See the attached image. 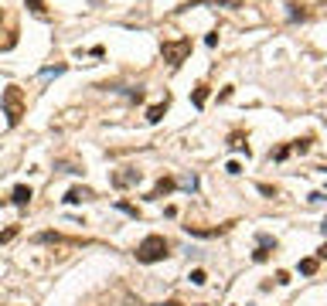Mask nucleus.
Listing matches in <instances>:
<instances>
[{"mask_svg": "<svg viewBox=\"0 0 327 306\" xmlns=\"http://www.w3.org/2000/svg\"><path fill=\"white\" fill-rule=\"evenodd\" d=\"M170 255V242L164 235H147L140 245H136V262H160Z\"/></svg>", "mask_w": 327, "mask_h": 306, "instance_id": "f257e3e1", "label": "nucleus"}, {"mask_svg": "<svg viewBox=\"0 0 327 306\" xmlns=\"http://www.w3.org/2000/svg\"><path fill=\"white\" fill-rule=\"evenodd\" d=\"M0 106H4V113H7V123L11 126H17L24 119V92H21V85H7L4 89V95H0Z\"/></svg>", "mask_w": 327, "mask_h": 306, "instance_id": "f03ea898", "label": "nucleus"}, {"mask_svg": "<svg viewBox=\"0 0 327 306\" xmlns=\"http://www.w3.org/2000/svg\"><path fill=\"white\" fill-rule=\"evenodd\" d=\"M160 55H164V61H167L170 68H177L184 58L191 55V38H177V41H164L160 45Z\"/></svg>", "mask_w": 327, "mask_h": 306, "instance_id": "7ed1b4c3", "label": "nucleus"}, {"mask_svg": "<svg viewBox=\"0 0 327 306\" xmlns=\"http://www.w3.org/2000/svg\"><path fill=\"white\" fill-rule=\"evenodd\" d=\"M143 181V174L140 170H133V167H126V170H120V174H113V187H133V184H140Z\"/></svg>", "mask_w": 327, "mask_h": 306, "instance_id": "20e7f679", "label": "nucleus"}, {"mask_svg": "<svg viewBox=\"0 0 327 306\" xmlns=\"http://www.w3.org/2000/svg\"><path fill=\"white\" fill-rule=\"evenodd\" d=\"M174 187H177V181H174V177H160V181L154 184V191L147 194V201H160V197H164V194H170Z\"/></svg>", "mask_w": 327, "mask_h": 306, "instance_id": "39448f33", "label": "nucleus"}, {"mask_svg": "<svg viewBox=\"0 0 327 306\" xmlns=\"http://www.w3.org/2000/svg\"><path fill=\"white\" fill-rule=\"evenodd\" d=\"M96 194L89 191V187H72V191L65 194V204H82V201H92Z\"/></svg>", "mask_w": 327, "mask_h": 306, "instance_id": "423d86ee", "label": "nucleus"}, {"mask_svg": "<svg viewBox=\"0 0 327 306\" xmlns=\"http://www.w3.org/2000/svg\"><path fill=\"white\" fill-rule=\"evenodd\" d=\"M31 187H24V184H17V187H14V194H11V201L17 204V208H27V204H31Z\"/></svg>", "mask_w": 327, "mask_h": 306, "instance_id": "0eeeda50", "label": "nucleus"}, {"mask_svg": "<svg viewBox=\"0 0 327 306\" xmlns=\"http://www.w3.org/2000/svg\"><path fill=\"white\" fill-rule=\"evenodd\" d=\"M167 95H164V102H157V106H150L147 109V123H160V119H164V113H167Z\"/></svg>", "mask_w": 327, "mask_h": 306, "instance_id": "6e6552de", "label": "nucleus"}, {"mask_svg": "<svg viewBox=\"0 0 327 306\" xmlns=\"http://www.w3.org/2000/svg\"><path fill=\"white\" fill-rule=\"evenodd\" d=\"M191 102H194V109H204V102H208V85H194V92H191Z\"/></svg>", "mask_w": 327, "mask_h": 306, "instance_id": "1a4fd4ad", "label": "nucleus"}, {"mask_svg": "<svg viewBox=\"0 0 327 306\" xmlns=\"http://www.w3.org/2000/svg\"><path fill=\"white\" fill-rule=\"evenodd\" d=\"M286 7H290V11H286V17H290V21H307V11L300 7V4H286Z\"/></svg>", "mask_w": 327, "mask_h": 306, "instance_id": "9d476101", "label": "nucleus"}, {"mask_svg": "<svg viewBox=\"0 0 327 306\" xmlns=\"http://www.w3.org/2000/svg\"><path fill=\"white\" fill-rule=\"evenodd\" d=\"M204 4H212V7H228V11H239V7H242V0H204Z\"/></svg>", "mask_w": 327, "mask_h": 306, "instance_id": "9b49d317", "label": "nucleus"}, {"mask_svg": "<svg viewBox=\"0 0 327 306\" xmlns=\"http://www.w3.org/2000/svg\"><path fill=\"white\" fill-rule=\"evenodd\" d=\"M228 147H232V150H246V153H249L246 136H242V133H232V136H228Z\"/></svg>", "mask_w": 327, "mask_h": 306, "instance_id": "f8f14e48", "label": "nucleus"}, {"mask_svg": "<svg viewBox=\"0 0 327 306\" xmlns=\"http://www.w3.org/2000/svg\"><path fill=\"white\" fill-rule=\"evenodd\" d=\"M310 143H314V140H310V136H304V140H293V143H290V150H293V153H307V150H310Z\"/></svg>", "mask_w": 327, "mask_h": 306, "instance_id": "ddd939ff", "label": "nucleus"}, {"mask_svg": "<svg viewBox=\"0 0 327 306\" xmlns=\"http://www.w3.org/2000/svg\"><path fill=\"white\" fill-rule=\"evenodd\" d=\"M290 153H293V150H290V143H283V147H276V150H273L270 157H273V160H286Z\"/></svg>", "mask_w": 327, "mask_h": 306, "instance_id": "4468645a", "label": "nucleus"}, {"mask_svg": "<svg viewBox=\"0 0 327 306\" xmlns=\"http://www.w3.org/2000/svg\"><path fill=\"white\" fill-rule=\"evenodd\" d=\"M300 272H304V276H314V272H317V259H304V262H300Z\"/></svg>", "mask_w": 327, "mask_h": 306, "instance_id": "2eb2a0df", "label": "nucleus"}, {"mask_svg": "<svg viewBox=\"0 0 327 306\" xmlns=\"http://www.w3.org/2000/svg\"><path fill=\"white\" fill-rule=\"evenodd\" d=\"M252 259H256V262H266V259H270V245H259V249L252 252Z\"/></svg>", "mask_w": 327, "mask_h": 306, "instance_id": "dca6fc26", "label": "nucleus"}, {"mask_svg": "<svg viewBox=\"0 0 327 306\" xmlns=\"http://www.w3.org/2000/svg\"><path fill=\"white\" fill-rule=\"evenodd\" d=\"M191 283H194V286H204V283H208V276H204V269H194V272H191Z\"/></svg>", "mask_w": 327, "mask_h": 306, "instance_id": "f3484780", "label": "nucleus"}, {"mask_svg": "<svg viewBox=\"0 0 327 306\" xmlns=\"http://www.w3.org/2000/svg\"><path fill=\"white\" fill-rule=\"evenodd\" d=\"M120 211H123V215H130V218H140V211H136L133 204H126V201H120Z\"/></svg>", "mask_w": 327, "mask_h": 306, "instance_id": "a211bd4d", "label": "nucleus"}, {"mask_svg": "<svg viewBox=\"0 0 327 306\" xmlns=\"http://www.w3.org/2000/svg\"><path fill=\"white\" fill-rule=\"evenodd\" d=\"M225 174H232V177H239V174H242V167H239V160H228V163H225Z\"/></svg>", "mask_w": 327, "mask_h": 306, "instance_id": "6ab92c4d", "label": "nucleus"}, {"mask_svg": "<svg viewBox=\"0 0 327 306\" xmlns=\"http://www.w3.org/2000/svg\"><path fill=\"white\" fill-rule=\"evenodd\" d=\"M181 187H188V191H194V187H198V177H181Z\"/></svg>", "mask_w": 327, "mask_h": 306, "instance_id": "aec40b11", "label": "nucleus"}, {"mask_svg": "<svg viewBox=\"0 0 327 306\" xmlns=\"http://www.w3.org/2000/svg\"><path fill=\"white\" fill-rule=\"evenodd\" d=\"M204 45H208V48H215V45H218V31H212V34H204Z\"/></svg>", "mask_w": 327, "mask_h": 306, "instance_id": "412c9836", "label": "nucleus"}, {"mask_svg": "<svg viewBox=\"0 0 327 306\" xmlns=\"http://www.w3.org/2000/svg\"><path fill=\"white\" fill-rule=\"evenodd\" d=\"M276 283H280V286H290V272H276Z\"/></svg>", "mask_w": 327, "mask_h": 306, "instance_id": "4be33fe9", "label": "nucleus"}, {"mask_svg": "<svg viewBox=\"0 0 327 306\" xmlns=\"http://www.w3.org/2000/svg\"><path fill=\"white\" fill-rule=\"evenodd\" d=\"M259 191L266 194V197H276V194H280V191H276V187H270V184H259Z\"/></svg>", "mask_w": 327, "mask_h": 306, "instance_id": "5701e85b", "label": "nucleus"}, {"mask_svg": "<svg viewBox=\"0 0 327 306\" xmlns=\"http://www.w3.org/2000/svg\"><path fill=\"white\" fill-rule=\"evenodd\" d=\"M14 235H17V228H7V231H0V242H11Z\"/></svg>", "mask_w": 327, "mask_h": 306, "instance_id": "b1692460", "label": "nucleus"}, {"mask_svg": "<svg viewBox=\"0 0 327 306\" xmlns=\"http://www.w3.org/2000/svg\"><path fill=\"white\" fill-rule=\"evenodd\" d=\"M62 72H65V65H55V68H45L41 75H62Z\"/></svg>", "mask_w": 327, "mask_h": 306, "instance_id": "393cba45", "label": "nucleus"}, {"mask_svg": "<svg viewBox=\"0 0 327 306\" xmlns=\"http://www.w3.org/2000/svg\"><path fill=\"white\" fill-rule=\"evenodd\" d=\"M317 259H327V245H320V252H317Z\"/></svg>", "mask_w": 327, "mask_h": 306, "instance_id": "a878e982", "label": "nucleus"}, {"mask_svg": "<svg viewBox=\"0 0 327 306\" xmlns=\"http://www.w3.org/2000/svg\"><path fill=\"white\" fill-rule=\"evenodd\" d=\"M160 306H184V303H177V299H167V303H160Z\"/></svg>", "mask_w": 327, "mask_h": 306, "instance_id": "bb28decb", "label": "nucleus"}, {"mask_svg": "<svg viewBox=\"0 0 327 306\" xmlns=\"http://www.w3.org/2000/svg\"><path fill=\"white\" fill-rule=\"evenodd\" d=\"M320 231H324V238H327V218H324V221H320Z\"/></svg>", "mask_w": 327, "mask_h": 306, "instance_id": "cd10ccee", "label": "nucleus"}, {"mask_svg": "<svg viewBox=\"0 0 327 306\" xmlns=\"http://www.w3.org/2000/svg\"><path fill=\"white\" fill-rule=\"evenodd\" d=\"M0 21H4V11H0Z\"/></svg>", "mask_w": 327, "mask_h": 306, "instance_id": "c85d7f7f", "label": "nucleus"}]
</instances>
